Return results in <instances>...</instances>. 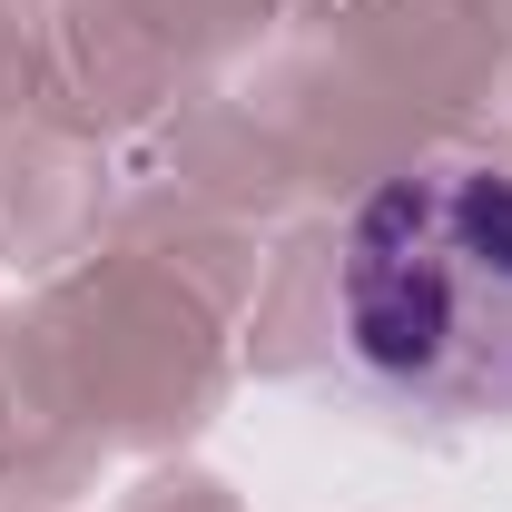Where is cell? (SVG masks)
<instances>
[{"label":"cell","instance_id":"obj_1","mask_svg":"<svg viewBox=\"0 0 512 512\" xmlns=\"http://www.w3.org/2000/svg\"><path fill=\"white\" fill-rule=\"evenodd\" d=\"M325 365L414 424H512V158H414L345 207Z\"/></svg>","mask_w":512,"mask_h":512}]
</instances>
